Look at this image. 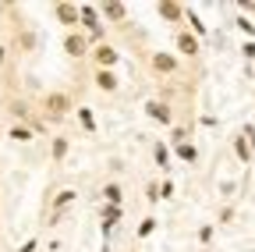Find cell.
<instances>
[{
	"label": "cell",
	"mask_w": 255,
	"mask_h": 252,
	"mask_svg": "<svg viewBox=\"0 0 255 252\" xmlns=\"http://www.w3.org/2000/svg\"><path fill=\"white\" fill-rule=\"evenodd\" d=\"M213 235H216V224H202V228L195 231V238H199L202 245H209V242H213Z\"/></svg>",
	"instance_id": "cell-26"
},
{
	"label": "cell",
	"mask_w": 255,
	"mask_h": 252,
	"mask_svg": "<svg viewBox=\"0 0 255 252\" xmlns=\"http://www.w3.org/2000/svg\"><path fill=\"white\" fill-rule=\"evenodd\" d=\"M7 110H11L14 124H32V121H36V117H32V107H28L25 100H11V103H7Z\"/></svg>",
	"instance_id": "cell-17"
},
{
	"label": "cell",
	"mask_w": 255,
	"mask_h": 252,
	"mask_svg": "<svg viewBox=\"0 0 255 252\" xmlns=\"http://www.w3.org/2000/svg\"><path fill=\"white\" fill-rule=\"evenodd\" d=\"M110 231H114V224H107V220H100V235H103V245H107V238H110Z\"/></svg>",
	"instance_id": "cell-33"
},
{
	"label": "cell",
	"mask_w": 255,
	"mask_h": 252,
	"mask_svg": "<svg viewBox=\"0 0 255 252\" xmlns=\"http://www.w3.org/2000/svg\"><path fill=\"white\" fill-rule=\"evenodd\" d=\"M100 14H103L107 25H124L128 21V7L121 4V0H107V4L100 7Z\"/></svg>",
	"instance_id": "cell-12"
},
{
	"label": "cell",
	"mask_w": 255,
	"mask_h": 252,
	"mask_svg": "<svg viewBox=\"0 0 255 252\" xmlns=\"http://www.w3.org/2000/svg\"><path fill=\"white\" fill-rule=\"evenodd\" d=\"M75 199H78V192H75V188H60V192H53V199L46 203V210H50V217L57 220V217H60L64 210H68V206L75 203Z\"/></svg>",
	"instance_id": "cell-11"
},
{
	"label": "cell",
	"mask_w": 255,
	"mask_h": 252,
	"mask_svg": "<svg viewBox=\"0 0 255 252\" xmlns=\"http://www.w3.org/2000/svg\"><path fill=\"white\" fill-rule=\"evenodd\" d=\"M159 199H163V196H159V181H149V185H145V203L156 206Z\"/></svg>",
	"instance_id": "cell-25"
},
{
	"label": "cell",
	"mask_w": 255,
	"mask_h": 252,
	"mask_svg": "<svg viewBox=\"0 0 255 252\" xmlns=\"http://www.w3.org/2000/svg\"><path fill=\"white\" fill-rule=\"evenodd\" d=\"M234 156H238L245 167L252 164V156H255V149H252V142H248V135H245V132H238V135H234Z\"/></svg>",
	"instance_id": "cell-16"
},
{
	"label": "cell",
	"mask_w": 255,
	"mask_h": 252,
	"mask_svg": "<svg viewBox=\"0 0 255 252\" xmlns=\"http://www.w3.org/2000/svg\"><path fill=\"white\" fill-rule=\"evenodd\" d=\"M152 231H156V217L149 213V217H142V224H138V231H135V235H138V238H149Z\"/></svg>",
	"instance_id": "cell-24"
},
{
	"label": "cell",
	"mask_w": 255,
	"mask_h": 252,
	"mask_svg": "<svg viewBox=\"0 0 255 252\" xmlns=\"http://www.w3.org/2000/svg\"><path fill=\"white\" fill-rule=\"evenodd\" d=\"M152 11H156V18L163 21V25H170L174 32H177V28H184V21H188V7L177 4V0H159Z\"/></svg>",
	"instance_id": "cell-4"
},
{
	"label": "cell",
	"mask_w": 255,
	"mask_h": 252,
	"mask_svg": "<svg viewBox=\"0 0 255 252\" xmlns=\"http://www.w3.org/2000/svg\"><path fill=\"white\" fill-rule=\"evenodd\" d=\"M14 46H18V53H36V50H39V36H36V28L18 25V32H14Z\"/></svg>",
	"instance_id": "cell-10"
},
{
	"label": "cell",
	"mask_w": 255,
	"mask_h": 252,
	"mask_svg": "<svg viewBox=\"0 0 255 252\" xmlns=\"http://www.w3.org/2000/svg\"><path fill=\"white\" fill-rule=\"evenodd\" d=\"M53 21L64 25V32H78V28H82V11H78V4H68V0L53 4Z\"/></svg>",
	"instance_id": "cell-7"
},
{
	"label": "cell",
	"mask_w": 255,
	"mask_h": 252,
	"mask_svg": "<svg viewBox=\"0 0 255 252\" xmlns=\"http://www.w3.org/2000/svg\"><path fill=\"white\" fill-rule=\"evenodd\" d=\"M39 249V238H28L25 245H18V252H36Z\"/></svg>",
	"instance_id": "cell-30"
},
{
	"label": "cell",
	"mask_w": 255,
	"mask_h": 252,
	"mask_svg": "<svg viewBox=\"0 0 255 252\" xmlns=\"http://www.w3.org/2000/svg\"><path fill=\"white\" fill-rule=\"evenodd\" d=\"M145 117L149 121H156L159 128H174L177 124V114H174V107H170V100H163V96H152V100H145Z\"/></svg>",
	"instance_id": "cell-3"
},
{
	"label": "cell",
	"mask_w": 255,
	"mask_h": 252,
	"mask_svg": "<svg viewBox=\"0 0 255 252\" xmlns=\"http://www.w3.org/2000/svg\"><path fill=\"white\" fill-rule=\"evenodd\" d=\"M75 117L82 121V128H85L89 135H96V114H92V107H78V110H75Z\"/></svg>",
	"instance_id": "cell-21"
},
{
	"label": "cell",
	"mask_w": 255,
	"mask_h": 252,
	"mask_svg": "<svg viewBox=\"0 0 255 252\" xmlns=\"http://www.w3.org/2000/svg\"><path fill=\"white\" fill-rule=\"evenodd\" d=\"M121 217H124V213H121V206L100 203V220H107V224H114V228H117V224H121Z\"/></svg>",
	"instance_id": "cell-22"
},
{
	"label": "cell",
	"mask_w": 255,
	"mask_h": 252,
	"mask_svg": "<svg viewBox=\"0 0 255 252\" xmlns=\"http://www.w3.org/2000/svg\"><path fill=\"white\" fill-rule=\"evenodd\" d=\"M188 25H191V32H195V36H199V39H202V36H206V32H209V28H206V25H202V18H199V14H195V7H188Z\"/></svg>",
	"instance_id": "cell-23"
},
{
	"label": "cell",
	"mask_w": 255,
	"mask_h": 252,
	"mask_svg": "<svg viewBox=\"0 0 255 252\" xmlns=\"http://www.w3.org/2000/svg\"><path fill=\"white\" fill-rule=\"evenodd\" d=\"M238 28H241V32H245V36L255 43V21H248L245 14H238Z\"/></svg>",
	"instance_id": "cell-27"
},
{
	"label": "cell",
	"mask_w": 255,
	"mask_h": 252,
	"mask_svg": "<svg viewBox=\"0 0 255 252\" xmlns=\"http://www.w3.org/2000/svg\"><path fill=\"white\" fill-rule=\"evenodd\" d=\"M252 75H255V64H252Z\"/></svg>",
	"instance_id": "cell-35"
},
{
	"label": "cell",
	"mask_w": 255,
	"mask_h": 252,
	"mask_svg": "<svg viewBox=\"0 0 255 252\" xmlns=\"http://www.w3.org/2000/svg\"><path fill=\"white\" fill-rule=\"evenodd\" d=\"M7 139L11 142H32V139H36V132H32V124H11V128H7Z\"/></svg>",
	"instance_id": "cell-18"
},
{
	"label": "cell",
	"mask_w": 255,
	"mask_h": 252,
	"mask_svg": "<svg viewBox=\"0 0 255 252\" xmlns=\"http://www.w3.org/2000/svg\"><path fill=\"white\" fill-rule=\"evenodd\" d=\"M60 46H64V53H68L71 60H85V57H92V43H89V36L82 32H64V39H60Z\"/></svg>",
	"instance_id": "cell-6"
},
{
	"label": "cell",
	"mask_w": 255,
	"mask_h": 252,
	"mask_svg": "<svg viewBox=\"0 0 255 252\" xmlns=\"http://www.w3.org/2000/svg\"><path fill=\"white\" fill-rule=\"evenodd\" d=\"M174 156H177L181 164H188V167H191V164L199 160V149H195V142H181V146H174Z\"/></svg>",
	"instance_id": "cell-20"
},
{
	"label": "cell",
	"mask_w": 255,
	"mask_h": 252,
	"mask_svg": "<svg viewBox=\"0 0 255 252\" xmlns=\"http://www.w3.org/2000/svg\"><path fill=\"white\" fill-rule=\"evenodd\" d=\"M159 196H163V199H170V196H174V181H170V178L159 185Z\"/></svg>",
	"instance_id": "cell-29"
},
{
	"label": "cell",
	"mask_w": 255,
	"mask_h": 252,
	"mask_svg": "<svg viewBox=\"0 0 255 252\" xmlns=\"http://www.w3.org/2000/svg\"><path fill=\"white\" fill-rule=\"evenodd\" d=\"M231 220H234V206H223L220 210V224H231Z\"/></svg>",
	"instance_id": "cell-28"
},
{
	"label": "cell",
	"mask_w": 255,
	"mask_h": 252,
	"mask_svg": "<svg viewBox=\"0 0 255 252\" xmlns=\"http://www.w3.org/2000/svg\"><path fill=\"white\" fill-rule=\"evenodd\" d=\"M4 60H7V46H0V68H4Z\"/></svg>",
	"instance_id": "cell-34"
},
{
	"label": "cell",
	"mask_w": 255,
	"mask_h": 252,
	"mask_svg": "<svg viewBox=\"0 0 255 252\" xmlns=\"http://www.w3.org/2000/svg\"><path fill=\"white\" fill-rule=\"evenodd\" d=\"M170 142L167 139H159V142H152V160H156V167L159 171H170Z\"/></svg>",
	"instance_id": "cell-14"
},
{
	"label": "cell",
	"mask_w": 255,
	"mask_h": 252,
	"mask_svg": "<svg viewBox=\"0 0 255 252\" xmlns=\"http://www.w3.org/2000/svg\"><path fill=\"white\" fill-rule=\"evenodd\" d=\"M39 110H43V117L50 124H60L64 117H68L71 110H78V107H75V96L68 89H46L43 100H39Z\"/></svg>",
	"instance_id": "cell-1"
},
{
	"label": "cell",
	"mask_w": 255,
	"mask_h": 252,
	"mask_svg": "<svg viewBox=\"0 0 255 252\" xmlns=\"http://www.w3.org/2000/svg\"><path fill=\"white\" fill-rule=\"evenodd\" d=\"M241 53H245V60H255V43H252V39H248V43H245V46H241Z\"/></svg>",
	"instance_id": "cell-32"
},
{
	"label": "cell",
	"mask_w": 255,
	"mask_h": 252,
	"mask_svg": "<svg viewBox=\"0 0 255 252\" xmlns=\"http://www.w3.org/2000/svg\"><path fill=\"white\" fill-rule=\"evenodd\" d=\"M100 196H103V203H110V206H121V203H124V188H121L117 181H107Z\"/></svg>",
	"instance_id": "cell-19"
},
{
	"label": "cell",
	"mask_w": 255,
	"mask_h": 252,
	"mask_svg": "<svg viewBox=\"0 0 255 252\" xmlns=\"http://www.w3.org/2000/svg\"><path fill=\"white\" fill-rule=\"evenodd\" d=\"M145 64H149V71H152L156 78H170V75L181 71V57H177L174 50H152V53L145 57Z\"/></svg>",
	"instance_id": "cell-2"
},
{
	"label": "cell",
	"mask_w": 255,
	"mask_h": 252,
	"mask_svg": "<svg viewBox=\"0 0 255 252\" xmlns=\"http://www.w3.org/2000/svg\"><path fill=\"white\" fill-rule=\"evenodd\" d=\"M92 85L107 92V96H114V92H121V75L117 71H103V68H92Z\"/></svg>",
	"instance_id": "cell-9"
},
{
	"label": "cell",
	"mask_w": 255,
	"mask_h": 252,
	"mask_svg": "<svg viewBox=\"0 0 255 252\" xmlns=\"http://www.w3.org/2000/svg\"><path fill=\"white\" fill-rule=\"evenodd\" d=\"M238 11H241V14H252V18H255V0H245V4H238Z\"/></svg>",
	"instance_id": "cell-31"
},
{
	"label": "cell",
	"mask_w": 255,
	"mask_h": 252,
	"mask_svg": "<svg viewBox=\"0 0 255 252\" xmlns=\"http://www.w3.org/2000/svg\"><path fill=\"white\" fill-rule=\"evenodd\" d=\"M78 11H82V32H89V28H96V25H103V14H100V7H96V4H78Z\"/></svg>",
	"instance_id": "cell-15"
},
{
	"label": "cell",
	"mask_w": 255,
	"mask_h": 252,
	"mask_svg": "<svg viewBox=\"0 0 255 252\" xmlns=\"http://www.w3.org/2000/svg\"><path fill=\"white\" fill-rule=\"evenodd\" d=\"M174 53L188 57V60H199L202 57V39L191 32V28H177V32H174Z\"/></svg>",
	"instance_id": "cell-5"
},
{
	"label": "cell",
	"mask_w": 255,
	"mask_h": 252,
	"mask_svg": "<svg viewBox=\"0 0 255 252\" xmlns=\"http://www.w3.org/2000/svg\"><path fill=\"white\" fill-rule=\"evenodd\" d=\"M92 68H103V71H117V64H121V50L114 46V43H103V46H96L92 50Z\"/></svg>",
	"instance_id": "cell-8"
},
{
	"label": "cell",
	"mask_w": 255,
	"mask_h": 252,
	"mask_svg": "<svg viewBox=\"0 0 255 252\" xmlns=\"http://www.w3.org/2000/svg\"><path fill=\"white\" fill-rule=\"evenodd\" d=\"M68 153H71V135H53L50 139V160L53 164H64V160H68Z\"/></svg>",
	"instance_id": "cell-13"
}]
</instances>
